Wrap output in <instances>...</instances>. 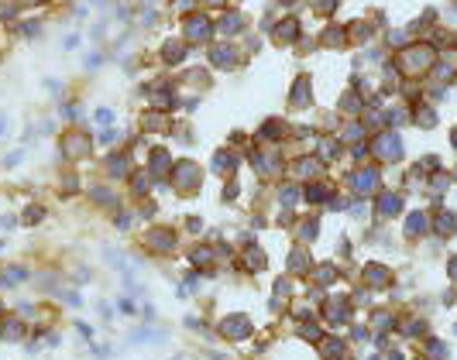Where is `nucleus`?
I'll list each match as a JSON object with an SVG mask.
<instances>
[{
    "mask_svg": "<svg viewBox=\"0 0 457 360\" xmlns=\"http://www.w3.org/2000/svg\"><path fill=\"white\" fill-rule=\"evenodd\" d=\"M62 151H69V158H83L90 151V137L80 134V131H72V134H66V141H62Z\"/></svg>",
    "mask_w": 457,
    "mask_h": 360,
    "instance_id": "f257e3e1",
    "label": "nucleus"
},
{
    "mask_svg": "<svg viewBox=\"0 0 457 360\" xmlns=\"http://www.w3.org/2000/svg\"><path fill=\"white\" fill-rule=\"evenodd\" d=\"M224 333H227V336H244V333H248V323H244V315H234V323H224Z\"/></svg>",
    "mask_w": 457,
    "mask_h": 360,
    "instance_id": "f03ea898",
    "label": "nucleus"
},
{
    "mask_svg": "<svg viewBox=\"0 0 457 360\" xmlns=\"http://www.w3.org/2000/svg\"><path fill=\"white\" fill-rule=\"evenodd\" d=\"M172 244H175V240H172V234H169V230H155V234H151V247L169 250Z\"/></svg>",
    "mask_w": 457,
    "mask_h": 360,
    "instance_id": "7ed1b4c3",
    "label": "nucleus"
},
{
    "mask_svg": "<svg viewBox=\"0 0 457 360\" xmlns=\"http://www.w3.org/2000/svg\"><path fill=\"white\" fill-rule=\"evenodd\" d=\"M186 31H189V38H206V34H210V24L206 21H189Z\"/></svg>",
    "mask_w": 457,
    "mask_h": 360,
    "instance_id": "20e7f679",
    "label": "nucleus"
},
{
    "mask_svg": "<svg viewBox=\"0 0 457 360\" xmlns=\"http://www.w3.org/2000/svg\"><path fill=\"white\" fill-rule=\"evenodd\" d=\"M248 268H265V254L262 250H248Z\"/></svg>",
    "mask_w": 457,
    "mask_h": 360,
    "instance_id": "39448f33",
    "label": "nucleus"
},
{
    "mask_svg": "<svg viewBox=\"0 0 457 360\" xmlns=\"http://www.w3.org/2000/svg\"><path fill=\"white\" fill-rule=\"evenodd\" d=\"M183 55H186V48H179V45H169V48H165V58H169V62H179Z\"/></svg>",
    "mask_w": 457,
    "mask_h": 360,
    "instance_id": "423d86ee",
    "label": "nucleus"
},
{
    "mask_svg": "<svg viewBox=\"0 0 457 360\" xmlns=\"http://www.w3.org/2000/svg\"><path fill=\"white\" fill-rule=\"evenodd\" d=\"M124 168H127L124 158H110V175H124Z\"/></svg>",
    "mask_w": 457,
    "mask_h": 360,
    "instance_id": "0eeeda50",
    "label": "nucleus"
},
{
    "mask_svg": "<svg viewBox=\"0 0 457 360\" xmlns=\"http://www.w3.org/2000/svg\"><path fill=\"white\" fill-rule=\"evenodd\" d=\"M382 206H385V213H399V199H395V196H385V199H382Z\"/></svg>",
    "mask_w": 457,
    "mask_h": 360,
    "instance_id": "6e6552de",
    "label": "nucleus"
},
{
    "mask_svg": "<svg viewBox=\"0 0 457 360\" xmlns=\"http://www.w3.org/2000/svg\"><path fill=\"white\" fill-rule=\"evenodd\" d=\"M34 220H42V206H31V213H24V223H34Z\"/></svg>",
    "mask_w": 457,
    "mask_h": 360,
    "instance_id": "1a4fd4ad",
    "label": "nucleus"
},
{
    "mask_svg": "<svg viewBox=\"0 0 457 360\" xmlns=\"http://www.w3.org/2000/svg\"><path fill=\"white\" fill-rule=\"evenodd\" d=\"M96 120L100 124H110V110H96Z\"/></svg>",
    "mask_w": 457,
    "mask_h": 360,
    "instance_id": "9d476101",
    "label": "nucleus"
},
{
    "mask_svg": "<svg viewBox=\"0 0 457 360\" xmlns=\"http://www.w3.org/2000/svg\"><path fill=\"white\" fill-rule=\"evenodd\" d=\"M0 131H4V117H0Z\"/></svg>",
    "mask_w": 457,
    "mask_h": 360,
    "instance_id": "9b49d317",
    "label": "nucleus"
}]
</instances>
